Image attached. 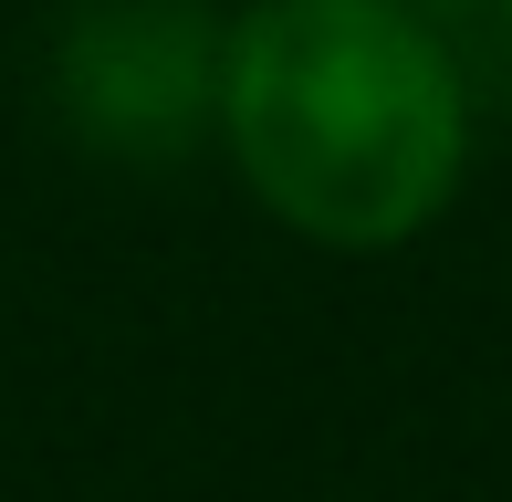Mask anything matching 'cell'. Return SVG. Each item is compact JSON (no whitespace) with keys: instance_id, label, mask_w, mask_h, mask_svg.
Returning <instances> with one entry per match:
<instances>
[{"instance_id":"cell-1","label":"cell","mask_w":512,"mask_h":502,"mask_svg":"<svg viewBox=\"0 0 512 502\" xmlns=\"http://www.w3.org/2000/svg\"><path fill=\"white\" fill-rule=\"evenodd\" d=\"M220 157L314 251H408L471 178V74L429 0H241Z\"/></svg>"},{"instance_id":"cell-3","label":"cell","mask_w":512,"mask_h":502,"mask_svg":"<svg viewBox=\"0 0 512 502\" xmlns=\"http://www.w3.org/2000/svg\"><path fill=\"white\" fill-rule=\"evenodd\" d=\"M492 32H502V53H512V0H492Z\"/></svg>"},{"instance_id":"cell-2","label":"cell","mask_w":512,"mask_h":502,"mask_svg":"<svg viewBox=\"0 0 512 502\" xmlns=\"http://www.w3.org/2000/svg\"><path fill=\"white\" fill-rule=\"evenodd\" d=\"M220 53L209 0H63L42 42V105L95 168L168 178L220 147Z\"/></svg>"}]
</instances>
